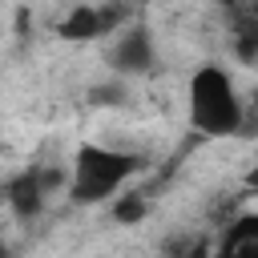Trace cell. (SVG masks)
Returning <instances> with one entry per match:
<instances>
[{
	"label": "cell",
	"instance_id": "cell-9",
	"mask_svg": "<svg viewBox=\"0 0 258 258\" xmlns=\"http://www.w3.org/2000/svg\"><path fill=\"white\" fill-rule=\"evenodd\" d=\"M238 52L250 60V64H258V16L246 24V32H242V44H238Z\"/></svg>",
	"mask_w": 258,
	"mask_h": 258
},
{
	"label": "cell",
	"instance_id": "cell-7",
	"mask_svg": "<svg viewBox=\"0 0 258 258\" xmlns=\"http://www.w3.org/2000/svg\"><path fill=\"white\" fill-rule=\"evenodd\" d=\"M113 218H117V222H129V226L141 222V218H145V198H141V194H117V198H113Z\"/></svg>",
	"mask_w": 258,
	"mask_h": 258
},
{
	"label": "cell",
	"instance_id": "cell-11",
	"mask_svg": "<svg viewBox=\"0 0 258 258\" xmlns=\"http://www.w3.org/2000/svg\"><path fill=\"white\" fill-rule=\"evenodd\" d=\"M0 258H12V250H8V246H4V242H0Z\"/></svg>",
	"mask_w": 258,
	"mask_h": 258
},
{
	"label": "cell",
	"instance_id": "cell-10",
	"mask_svg": "<svg viewBox=\"0 0 258 258\" xmlns=\"http://www.w3.org/2000/svg\"><path fill=\"white\" fill-rule=\"evenodd\" d=\"M210 4H218V8H234L238 0H210Z\"/></svg>",
	"mask_w": 258,
	"mask_h": 258
},
{
	"label": "cell",
	"instance_id": "cell-6",
	"mask_svg": "<svg viewBox=\"0 0 258 258\" xmlns=\"http://www.w3.org/2000/svg\"><path fill=\"white\" fill-rule=\"evenodd\" d=\"M210 258H258V210H246L222 226Z\"/></svg>",
	"mask_w": 258,
	"mask_h": 258
},
{
	"label": "cell",
	"instance_id": "cell-3",
	"mask_svg": "<svg viewBox=\"0 0 258 258\" xmlns=\"http://www.w3.org/2000/svg\"><path fill=\"white\" fill-rule=\"evenodd\" d=\"M121 28H129V4H117V0H81L56 20V36L73 44L105 40V36H117Z\"/></svg>",
	"mask_w": 258,
	"mask_h": 258
},
{
	"label": "cell",
	"instance_id": "cell-12",
	"mask_svg": "<svg viewBox=\"0 0 258 258\" xmlns=\"http://www.w3.org/2000/svg\"><path fill=\"white\" fill-rule=\"evenodd\" d=\"M194 258H210V250H202V254H194Z\"/></svg>",
	"mask_w": 258,
	"mask_h": 258
},
{
	"label": "cell",
	"instance_id": "cell-4",
	"mask_svg": "<svg viewBox=\"0 0 258 258\" xmlns=\"http://www.w3.org/2000/svg\"><path fill=\"white\" fill-rule=\"evenodd\" d=\"M60 185H69V173H64V169L28 165V169H20L16 177H8V185H4V202H8L12 218H20V222H36V218L44 214L48 198H52Z\"/></svg>",
	"mask_w": 258,
	"mask_h": 258
},
{
	"label": "cell",
	"instance_id": "cell-5",
	"mask_svg": "<svg viewBox=\"0 0 258 258\" xmlns=\"http://www.w3.org/2000/svg\"><path fill=\"white\" fill-rule=\"evenodd\" d=\"M157 64V44L153 32L145 24H129L117 32V40L109 44V69L117 77H141Z\"/></svg>",
	"mask_w": 258,
	"mask_h": 258
},
{
	"label": "cell",
	"instance_id": "cell-8",
	"mask_svg": "<svg viewBox=\"0 0 258 258\" xmlns=\"http://www.w3.org/2000/svg\"><path fill=\"white\" fill-rule=\"evenodd\" d=\"M242 137H258V89L242 97Z\"/></svg>",
	"mask_w": 258,
	"mask_h": 258
},
{
	"label": "cell",
	"instance_id": "cell-1",
	"mask_svg": "<svg viewBox=\"0 0 258 258\" xmlns=\"http://www.w3.org/2000/svg\"><path fill=\"white\" fill-rule=\"evenodd\" d=\"M185 121L202 137H242V93L230 69L202 64L185 85Z\"/></svg>",
	"mask_w": 258,
	"mask_h": 258
},
{
	"label": "cell",
	"instance_id": "cell-2",
	"mask_svg": "<svg viewBox=\"0 0 258 258\" xmlns=\"http://www.w3.org/2000/svg\"><path fill=\"white\" fill-rule=\"evenodd\" d=\"M141 169V157L129 149H113V145H97V141H81L73 149L69 161V202L77 206H105L113 202L133 173Z\"/></svg>",
	"mask_w": 258,
	"mask_h": 258
}]
</instances>
